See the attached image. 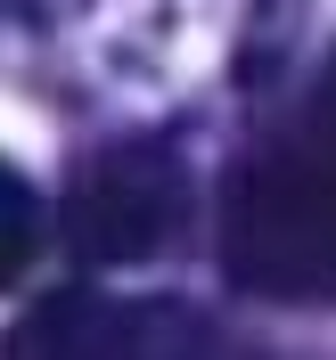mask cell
<instances>
[{"instance_id": "6da1fadb", "label": "cell", "mask_w": 336, "mask_h": 360, "mask_svg": "<svg viewBox=\"0 0 336 360\" xmlns=\"http://www.w3.org/2000/svg\"><path fill=\"white\" fill-rule=\"evenodd\" d=\"M230 270L254 287H336V107L238 164Z\"/></svg>"}, {"instance_id": "7a4b0ae2", "label": "cell", "mask_w": 336, "mask_h": 360, "mask_svg": "<svg viewBox=\"0 0 336 360\" xmlns=\"http://www.w3.org/2000/svg\"><path fill=\"white\" fill-rule=\"evenodd\" d=\"M58 229H66L74 262H90V270H123V262L173 254V238L189 229V164H180V148L156 139V131L90 148L74 164Z\"/></svg>"}, {"instance_id": "3957f363", "label": "cell", "mask_w": 336, "mask_h": 360, "mask_svg": "<svg viewBox=\"0 0 336 360\" xmlns=\"http://www.w3.org/2000/svg\"><path fill=\"white\" fill-rule=\"evenodd\" d=\"M205 344L180 303H115V295H49L8 328V352H189Z\"/></svg>"}, {"instance_id": "277c9868", "label": "cell", "mask_w": 336, "mask_h": 360, "mask_svg": "<svg viewBox=\"0 0 336 360\" xmlns=\"http://www.w3.org/2000/svg\"><path fill=\"white\" fill-rule=\"evenodd\" d=\"M33 238H42V205L17 164H0V287H17V270L33 262Z\"/></svg>"}, {"instance_id": "5b68a950", "label": "cell", "mask_w": 336, "mask_h": 360, "mask_svg": "<svg viewBox=\"0 0 336 360\" xmlns=\"http://www.w3.org/2000/svg\"><path fill=\"white\" fill-rule=\"evenodd\" d=\"M320 107H336V58H328V82H320Z\"/></svg>"}, {"instance_id": "8992f818", "label": "cell", "mask_w": 336, "mask_h": 360, "mask_svg": "<svg viewBox=\"0 0 336 360\" xmlns=\"http://www.w3.org/2000/svg\"><path fill=\"white\" fill-rule=\"evenodd\" d=\"M17 8H25V0H0V17H17Z\"/></svg>"}]
</instances>
